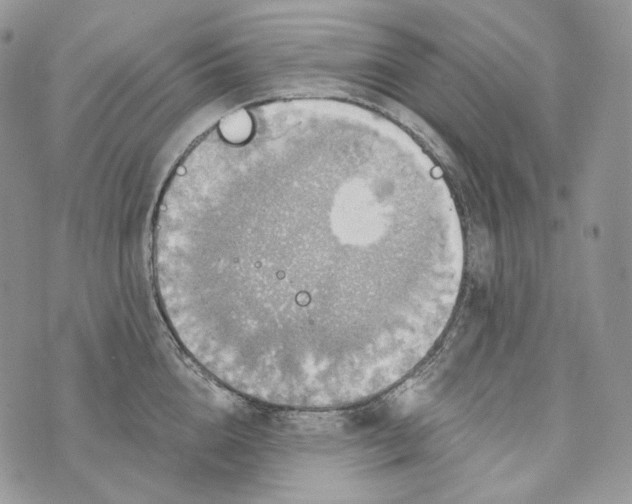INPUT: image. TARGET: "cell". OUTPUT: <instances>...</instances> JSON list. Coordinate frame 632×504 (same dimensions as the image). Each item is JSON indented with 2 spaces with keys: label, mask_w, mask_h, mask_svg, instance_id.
Masks as SVG:
<instances>
[{
  "label": "cell",
  "mask_w": 632,
  "mask_h": 504,
  "mask_svg": "<svg viewBox=\"0 0 632 504\" xmlns=\"http://www.w3.org/2000/svg\"><path fill=\"white\" fill-rule=\"evenodd\" d=\"M372 193L330 165L240 155L169 180L153 263L185 350L244 397L308 403L349 393L397 341L399 281L366 259Z\"/></svg>",
  "instance_id": "6da1fadb"
}]
</instances>
